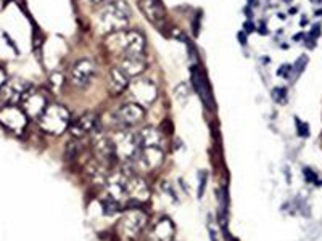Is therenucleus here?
Returning a JSON list of instances; mask_svg holds the SVG:
<instances>
[{"instance_id":"30","label":"nucleus","mask_w":322,"mask_h":241,"mask_svg":"<svg viewBox=\"0 0 322 241\" xmlns=\"http://www.w3.org/2000/svg\"><path fill=\"white\" fill-rule=\"evenodd\" d=\"M245 29H247L245 32H253L256 28H255V24H253V23H250V21H248V23H245Z\"/></svg>"},{"instance_id":"20","label":"nucleus","mask_w":322,"mask_h":241,"mask_svg":"<svg viewBox=\"0 0 322 241\" xmlns=\"http://www.w3.org/2000/svg\"><path fill=\"white\" fill-rule=\"evenodd\" d=\"M164 159V153L161 150V147H155V148H144L140 150L137 161L140 163L144 169L147 171H152V169H156Z\"/></svg>"},{"instance_id":"16","label":"nucleus","mask_w":322,"mask_h":241,"mask_svg":"<svg viewBox=\"0 0 322 241\" xmlns=\"http://www.w3.org/2000/svg\"><path fill=\"white\" fill-rule=\"evenodd\" d=\"M98 126V116L95 112H84L82 116L77 117L74 123L69 126L71 129V135L76 139H81V137L92 134Z\"/></svg>"},{"instance_id":"24","label":"nucleus","mask_w":322,"mask_h":241,"mask_svg":"<svg viewBox=\"0 0 322 241\" xmlns=\"http://www.w3.org/2000/svg\"><path fill=\"white\" fill-rule=\"evenodd\" d=\"M272 98L276 100L277 103H285L287 101V90H285V88H282V87L274 88V90H272Z\"/></svg>"},{"instance_id":"31","label":"nucleus","mask_w":322,"mask_h":241,"mask_svg":"<svg viewBox=\"0 0 322 241\" xmlns=\"http://www.w3.org/2000/svg\"><path fill=\"white\" fill-rule=\"evenodd\" d=\"M85 2L90 4V5H101V4L108 2V0H85Z\"/></svg>"},{"instance_id":"23","label":"nucleus","mask_w":322,"mask_h":241,"mask_svg":"<svg viewBox=\"0 0 322 241\" xmlns=\"http://www.w3.org/2000/svg\"><path fill=\"white\" fill-rule=\"evenodd\" d=\"M174 95L179 101H185V100H188V96H190V87H188L187 82H180L174 88Z\"/></svg>"},{"instance_id":"28","label":"nucleus","mask_w":322,"mask_h":241,"mask_svg":"<svg viewBox=\"0 0 322 241\" xmlns=\"http://www.w3.org/2000/svg\"><path fill=\"white\" fill-rule=\"evenodd\" d=\"M205 182H206V174L203 172V174H201V187H200V190H198V196L203 195V190H205Z\"/></svg>"},{"instance_id":"27","label":"nucleus","mask_w":322,"mask_h":241,"mask_svg":"<svg viewBox=\"0 0 322 241\" xmlns=\"http://www.w3.org/2000/svg\"><path fill=\"white\" fill-rule=\"evenodd\" d=\"M7 80H9V77H7L5 71H4L2 68H0V93H2L4 87H5V84H7Z\"/></svg>"},{"instance_id":"8","label":"nucleus","mask_w":322,"mask_h":241,"mask_svg":"<svg viewBox=\"0 0 322 241\" xmlns=\"http://www.w3.org/2000/svg\"><path fill=\"white\" fill-rule=\"evenodd\" d=\"M144 117H145V108L134 101L123 104V106H120L113 112L115 124L121 129L136 126L140 120H144Z\"/></svg>"},{"instance_id":"7","label":"nucleus","mask_w":322,"mask_h":241,"mask_svg":"<svg viewBox=\"0 0 322 241\" xmlns=\"http://www.w3.org/2000/svg\"><path fill=\"white\" fill-rule=\"evenodd\" d=\"M113 145L116 151V158L121 161H136L139 158L140 147L137 134L131 132H118L113 137Z\"/></svg>"},{"instance_id":"5","label":"nucleus","mask_w":322,"mask_h":241,"mask_svg":"<svg viewBox=\"0 0 322 241\" xmlns=\"http://www.w3.org/2000/svg\"><path fill=\"white\" fill-rule=\"evenodd\" d=\"M129 93L134 103L147 108L158 98V87H156V84L152 79L136 77V80H132L129 84Z\"/></svg>"},{"instance_id":"15","label":"nucleus","mask_w":322,"mask_h":241,"mask_svg":"<svg viewBox=\"0 0 322 241\" xmlns=\"http://www.w3.org/2000/svg\"><path fill=\"white\" fill-rule=\"evenodd\" d=\"M120 68L128 77H139L140 74H144V71L148 66V61L145 58V55H128L124 58H120Z\"/></svg>"},{"instance_id":"4","label":"nucleus","mask_w":322,"mask_h":241,"mask_svg":"<svg viewBox=\"0 0 322 241\" xmlns=\"http://www.w3.org/2000/svg\"><path fill=\"white\" fill-rule=\"evenodd\" d=\"M148 223V217L144 211H140V209H129V211H126L120 222H118V235L123 241H134L137 239L140 235H142V231L145 230Z\"/></svg>"},{"instance_id":"3","label":"nucleus","mask_w":322,"mask_h":241,"mask_svg":"<svg viewBox=\"0 0 322 241\" xmlns=\"http://www.w3.org/2000/svg\"><path fill=\"white\" fill-rule=\"evenodd\" d=\"M39 126L44 132L52 135H61L71 126V114L63 104H49L37 119Z\"/></svg>"},{"instance_id":"14","label":"nucleus","mask_w":322,"mask_h":241,"mask_svg":"<svg viewBox=\"0 0 322 241\" xmlns=\"http://www.w3.org/2000/svg\"><path fill=\"white\" fill-rule=\"evenodd\" d=\"M31 90V85L26 82V80L23 79H10L7 80V84L4 87V90L0 95L5 96V100L9 101V104H17V103H21L23 98H25V95Z\"/></svg>"},{"instance_id":"10","label":"nucleus","mask_w":322,"mask_h":241,"mask_svg":"<svg viewBox=\"0 0 322 241\" xmlns=\"http://www.w3.org/2000/svg\"><path fill=\"white\" fill-rule=\"evenodd\" d=\"M190 79H192L193 88L200 95V98H201L203 103H205V106L208 109H213L214 100H213V93H211V87H209V82H208V79L205 76V72H203L198 66H192Z\"/></svg>"},{"instance_id":"13","label":"nucleus","mask_w":322,"mask_h":241,"mask_svg":"<svg viewBox=\"0 0 322 241\" xmlns=\"http://www.w3.org/2000/svg\"><path fill=\"white\" fill-rule=\"evenodd\" d=\"M139 8L145 18L156 28H161L166 21V12L160 0H139Z\"/></svg>"},{"instance_id":"26","label":"nucleus","mask_w":322,"mask_h":241,"mask_svg":"<svg viewBox=\"0 0 322 241\" xmlns=\"http://www.w3.org/2000/svg\"><path fill=\"white\" fill-rule=\"evenodd\" d=\"M296 126H298V132H300V135H301V137H303V135H304V137H308V135H309V134H308V126H304V124L301 126V120H298V119H296Z\"/></svg>"},{"instance_id":"6","label":"nucleus","mask_w":322,"mask_h":241,"mask_svg":"<svg viewBox=\"0 0 322 241\" xmlns=\"http://www.w3.org/2000/svg\"><path fill=\"white\" fill-rule=\"evenodd\" d=\"M0 124L12 134L21 135L28 126V114L18 104H5L0 108Z\"/></svg>"},{"instance_id":"25","label":"nucleus","mask_w":322,"mask_h":241,"mask_svg":"<svg viewBox=\"0 0 322 241\" xmlns=\"http://www.w3.org/2000/svg\"><path fill=\"white\" fill-rule=\"evenodd\" d=\"M50 84L53 85L55 90H57V88H60V87L63 85V77H61V74H53L52 79H50Z\"/></svg>"},{"instance_id":"12","label":"nucleus","mask_w":322,"mask_h":241,"mask_svg":"<svg viewBox=\"0 0 322 241\" xmlns=\"http://www.w3.org/2000/svg\"><path fill=\"white\" fill-rule=\"evenodd\" d=\"M92 147H93V153H95V156L100 163L112 164L115 159H118L112 137H106L103 134H97L95 139H93V142H92Z\"/></svg>"},{"instance_id":"32","label":"nucleus","mask_w":322,"mask_h":241,"mask_svg":"<svg viewBox=\"0 0 322 241\" xmlns=\"http://www.w3.org/2000/svg\"><path fill=\"white\" fill-rule=\"evenodd\" d=\"M260 34H268V29H266V26H264V28H260Z\"/></svg>"},{"instance_id":"22","label":"nucleus","mask_w":322,"mask_h":241,"mask_svg":"<svg viewBox=\"0 0 322 241\" xmlns=\"http://www.w3.org/2000/svg\"><path fill=\"white\" fill-rule=\"evenodd\" d=\"M101 209H103L105 215H115V214H118L121 211V204H120V201H118L116 198L108 195L103 201H101Z\"/></svg>"},{"instance_id":"11","label":"nucleus","mask_w":322,"mask_h":241,"mask_svg":"<svg viewBox=\"0 0 322 241\" xmlns=\"http://www.w3.org/2000/svg\"><path fill=\"white\" fill-rule=\"evenodd\" d=\"M47 106H49V104H47V98H45L44 92L34 90V88H31L21 101V108L25 109L28 117L31 116V117L39 119V116L45 111Z\"/></svg>"},{"instance_id":"29","label":"nucleus","mask_w":322,"mask_h":241,"mask_svg":"<svg viewBox=\"0 0 322 241\" xmlns=\"http://www.w3.org/2000/svg\"><path fill=\"white\" fill-rule=\"evenodd\" d=\"M237 37L240 39V42H242V45H247V36H245V32H243V31H240Z\"/></svg>"},{"instance_id":"19","label":"nucleus","mask_w":322,"mask_h":241,"mask_svg":"<svg viewBox=\"0 0 322 241\" xmlns=\"http://www.w3.org/2000/svg\"><path fill=\"white\" fill-rule=\"evenodd\" d=\"M131 77H128L120 68H113L110 69L108 74V92L112 93L113 96H120L121 93H124L129 88L131 84Z\"/></svg>"},{"instance_id":"18","label":"nucleus","mask_w":322,"mask_h":241,"mask_svg":"<svg viewBox=\"0 0 322 241\" xmlns=\"http://www.w3.org/2000/svg\"><path fill=\"white\" fill-rule=\"evenodd\" d=\"M126 196L144 203L150 196V190L145 180H142L140 177H126Z\"/></svg>"},{"instance_id":"17","label":"nucleus","mask_w":322,"mask_h":241,"mask_svg":"<svg viewBox=\"0 0 322 241\" xmlns=\"http://www.w3.org/2000/svg\"><path fill=\"white\" fill-rule=\"evenodd\" d=\"M176 233V227L169 217H161V219L156 222L150 233H148L147 241H172Z\"/></svg>"},{"instance_id":"2","label":"nucleus","mask_w":322,"mask_h":241,"mask_svg":"<svg viewBox=\"0 0 322 241\" xmlns=\"http://www.w3.org/2000/svg\"><path fill=\"white\" fill-rule=\"evenodd\" d=\"M106 50L118 60L128 55H145L147 40L139 31H118L108 34L105 39Z\"/></svg>"},{"instance_id":"9","label":"nucleus","mask_w":322,"mask_h":241,"mask_svg":"<svg viewBox=\"0 0 322 241\" xmlns=\"http://www.w3.org/2000/svg\"><path fill=\"white\" fill-rule=\"evenodd\" d=\"M97 74V66L95 63L89 58H82L74 63L71 68V84L77 88H87L93 77Z\"/></svg>"},{"instance_id":"21","label":"nucleus","mask_w":322,"mask_h":241,"mask_svg":"<svg viewBox=\"0 0 322 241\" xmlns=\"http://www.w3.org/2000/svg\"><path fill=\"white\" fill-rule=\"evenodd\" d=\"M137 139H139L140 150L161 147L163 132L158 131V129H155V127H145V129H142V131L137 134Z\"/></svg>"},{"instance_id":"1","label":"nucleus","mask_w":322,"mask_h":241,"mask_svg":"<svg viewBox=\"0 0 322 241\" xmlns=\"http://www.w3.org/2000/svg\"><path fill=\"white\" fill-rule=\"evenodd\" d=\"M131 7L126 0H112L100 8L95 18V28L101 34L123 31L131 21Z\"/></svg>"}]
</instances>
